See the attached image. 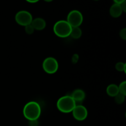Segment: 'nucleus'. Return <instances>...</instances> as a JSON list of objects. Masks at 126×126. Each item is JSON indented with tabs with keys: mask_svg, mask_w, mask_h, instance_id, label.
Listing matches in <instances>:
<instances>
[{
	"mask_svg": "<svg viewBox=\"0 0 126 126\" xmlns=\"http://www.w3.org/2000/svg\"><path fill=\"white\" fill-rule=\"evenodd\" d=\"M123 12V10L119 4L114 3L110 9V14L114 18L119 17L122 15Z\"/></svg>",
	"mask_w": 126,
	"mask_h": 126,
	"instance_id": "nucleus-9",
	"label": "nucleus"
},
{
	"mask_svg": "<svg viewBox=\"0 0 126 126\" xmlns=\"http://www.w3.org/2000/svg\"><path fill=\"white\" fill-rule=\"evenodd\" d=\"M126 1V0H113V1L114 2V3H116V4H121L122 2H123L124 1Z\"/></svg>",
	"mask_w": 126,
	"mask_h": 126,
	"instance_id": "nucleus-21",
	"label": "nucleus"
},
{
	"mask_svg": "<svg viewBox=\"0 0 126 126\" xmlns=\"http://www.w3.org/2000/svg\"><path fill=\"white\" fill-rule=\"evenodd\" d=\"M122 10H123V12H126V1H124L123 2H122L121 4H120Z\"/></svg>",
	"mask_w": 126,
	"mask_h": 126,
	"instance_id": "nucleus-20",
	"label": "nucleus"
},
{
	"mask_svg": "<svg viewBox=\"0 0 126 126\" xmlns=\"http://www.w3.org/2000/svg\"><path fill=\"white\" fill-rule=\"evenodd\" d=\"M71 97L75 101L76 103L77 102H82L86 97V94L84 91L80 89L75 90L71 94Z\"/></svg>",
	"mask_w": 126,
	"mask_h": 126,
	"instance_id": "nucleus-10",
	"label": "nucleus"
},
{
	"mask_svg": "<svg viewBox=\"0 0 126 126\" xmlns=\"http://www.w3.org/2000/svg\"><path fill=\"white\" fill-rule=\"evenodd\" d=\"M94 1H99V0H94Z\"/></svg>",
	"mask_w": 126,
	"mask_h": 126,
	"instance_id": "nucleus-24",
	"label": "nucleus"
},
{
	"mask_svg": "<svg viewBox=\"0 0 126 126\" xmlns=\"http://www.w3.org/2000/svg\"><path fill=\"white\" fill-rule=\"evenodd\" d=\"M126 63L124 62H118L115 65L116 70L117 71H119V72H123V71L126 72Z\"/></svg>",
	"mask_w": 126,
	"mask_h": 126,
	"instance_id": "nucleus-14",
	"label": "nucleus"
},
{
	"mask_svg": "<svg viewBox=\"0 0 126 126\" xmlns=\"http://www.w3.org/2000/svg\"><path fill=\"white\" fill-rule=\"evenodd\" d=\"M72 113L74 118L79 121L85 120L88 116V111L87 108L82 105H76L73 110Z\"/></svg>",
	"mask_w": 126,
	"mask_h": 126,
	"instance_id": "nucleus-7",
	"label": "nucleus"
},
{
	"mask_svg": "<svg viewBox=\"0 0 126 126\" xmlns=\"http://www.w3.org/2000/svg\"><path fill=\"white\" fill-rule=\"evenodd\" d=\"M119 36L121 39L123 40H126V28H124L122 29L119 32Z\"/></svg>",
	"mask_w": 126,
	"mask_h": 126,
	"instance_id": "nucleus-18",
	"label": "nucleus"
},
{
	"mask_svg": "<svg viewBox=\"0 0 126 126\" xmlns=\"http://www.w3.org/2000/svg\"><path fill=\"white\" fill-rule=\"evenodd\" d=\"M125 97L126 95L121 94L119 93L118 95L114 97V101H115L116 103L118 105H121L125 101Z\"/></svg>",
	"mask_w": 126,
	"mask_h": 126,
	"instance_id": "nucleus-13",
	"label": "nucleus"
},
{
	"mask_svg": "<svg viewBox=\"0 0 126 126\" xmlns=\"http://www.w3.org/2000/svg\"><path fill=\"white\" fill-rule=\"evenodd\" d=\"M43 68L46 73L52 75L55 73L59 69V63L54 57L46 58L43 62Z\"/></svg>",
	"mask_w": 126,
	"mask_h": 126,
	"instance_id": "nucleus-5",
	"label": "nucleus"
},
{
	"mask_svg": "<svg viewBox=\"0 0 126 126\" xmlns=\"http://www.w3.org/2000/svg\"><path fill=\"white\" fill-rule=\"evenodd\" d=\"M44 1H46V2H52V1L53 0H44Z\"/></svg>",
	"mask_w": 126,
	"mask_h": 126,
	"instance_id": "nucleus-23",
	"label": "nucleus"
},
{
	"mask_svg": "<svg viewBox=\"0 0 126 126\" xmlns=\"http://www.w3.org/2000/svg\"><path fill=\"white\" fill-rule=\"evenodd\" d=\"M25 31L26 33L28 34H32L34 32V29L32 25V24L28 25L25 27Z\"/></svg>",
	"mask_w": 126,
	"mask_h": 126,
	"instance_id": "nucleus-16",
	"label": "nucleus"
},
{
	"mask_svg": "<svg viewBox=\"0 0 126 126\" xmlns=\"http://www.w3.org/2000/svg\"><path fill=\"white\" fill-rule=\"evenodd\" d=\"M66 21L72 28L79 27L83 22V16L80 11L73 10L68 14Z\"/></svg>",
	"mask_w": 126,
	"mask_h": 126,
	"instance_id": "nucleus-4",
	"label": "nucleus"
},
{
	"mask_svg": "<svg viewBox=\"0 0 126 126\" xmlns=\"http://www.w3.org/2000/svg\"><path fill=\"white\" fill-rule=\"evenodd\" d=\"M31 24L34 28V30H43L46 27V21L44 20V19H43V18H41V17H38V18L33 19Z\"/></svg>",
	"mask_w": 126,
	"mask_h": 126,
	"instance_id": "nucleus-8",
	"label": "nucleus"
},
{
	"mask_svg": "<svg viewBox=\"0 0 126 126\" xmlns=\"http://www.w3.org/2000/svg\"><path fill=\"white\" fill-rule=\"evenodd\" d=\"M82 30L79 27H73L71 31L70 35L73 39H79L82 36Z\"/></svg>",
	"mask_w": 126,
	"mask_h": 126,
	"instance_id": "nucleus-12",
	"label": "nucleus"
},
{
	"mask_svg": "<svg viewBox=\"0 0 126 126\" xmlns=\"http://www.w3.org/2000/svg\"><path fill=\"white\" fill-rule=\"evenodd\" d=\"M118 89L119 93L124 95H126V81H124L121 82L120 84L118 86Z\"/></svg>",
	"mask_w": 126,
	"mask_h": 126,
	"instance_id": "nucleus-15",
	"label": "nucleus"
},
{
	"mask_svg": "<svg viewBox=\"0 0 126 126\" xmlns=\"http://www.w3.org/2000/svg\"><path fill=\"white\" fill-rule=\"evenodd\" d=\"M72 27L70 25L66 20H59L54 24V32L56 36L59 38H66L70 35Z\"/></svg>",
	"mask_w": 126,
	"mask_h": 126,
	"instance_id": "nucleus-3",
	"label": "nucleus"
},
{
	"mask_svg": "<svg viewBox=\"0 0 126 126\" xmlns=\"http://www.w3.org/2000/svg\"><path fill=\"white\" fill-rule=\"evenodd\" d=\"M76 105V103L71 95L63 96L57 102V109L63 113H71Z\"/></svg>",
	"mask_w": 126,
	"mask_h": 126,
	"instance_id": "nucleus-2",
	"label": "nucleus"
},
{
	"mask_svg": "<svg viewBox=\"0 0 126 126\" xmlns=\"http://www.w3.org/2000/svg\"><path fill=\"white\" fill-rule=\"evenodd\" d=\"M25 1L30 3H36V2H38L39 0H25Z\"/></svg>",
	"mask_w": 126,
	"mask_h": 126,
	"instance_id": "nucleus-22",
	"label": "nucleus"
},
{
	"mask_svg": "<svg viewBox=\"0 0 126 126\" xmlns=\"http://www.w3.org/2000/svg\"><path fill=\"white\" fill-rule=\"evenodd\" d=\"M41 113V108L36 102H29L25 105L23 114L25 118L28 121L38 120Z\"/></svg>",
	"mask_w": 126,
	"mask_h": 126,
	"instance_id": "nucleus-1",
	"label": "nucleus"
},
{
	"mask_svg": "<svg viewBox=\"0 0 126 126\" xmlns=\"http://www.w3.org/2000/svg\"><path fill=\"white\" fill-rule=\"evenodd\" d=\"M15 20L18 25L23 27L32 23L33 20V16L30 12L27 11H20L16 14Z\"/></svg>",
	"mask_w": 126,
	"mask_h": 126,
	"instance_id": "nucleus-6",
	"label": "nucleus"
},
{
	"mask_svg": "<svg viewBox=\"0 0 126 126\" xmlns=\"http://www.w3.org/2000/svg\"><path fill=\"white\" fill-rule=\"evenodd\" d=\"M79 59V55L77 54H75L74 55H73L72 57H71V62L73 64H76L78 62Z\"/></svg>",
	"mask_w": 126,
	"mask_h": 126,
	"instance_id": "nucleus-17",
	"label": "nucleus"
},
{
	"mask_svg": "<svg viewBox=\"0 0 126 126\" xmlns=\"http://www.w3.org/2000/svg\"><path fill=\"white\" fill-rule=\"evenodd\" d=\"M119 89L118 86L114 84H110L107 88V94L111 97H114L116 95L119 94Z\"/></svg>",
	"mask_w": 126,
	"mask_h": 126,
	"instance_id": "nucleus-11",
	"label": "nucleus"
},
{
	"mask_svg": "<svg viewBox=\"0 0 126 126\" xmlns=\"http://www.w3.org/2000/svg\"><path fill=\"white\" fill-rule=\"evenodd\" d=\"M29 126H38V120L29 121Z\"/></svg>",
	"mask_w": 126,
	"mask_h": 126,
	"instance_id": "nucleus-19",
	"label": "nucleus"
}]
</instances>
